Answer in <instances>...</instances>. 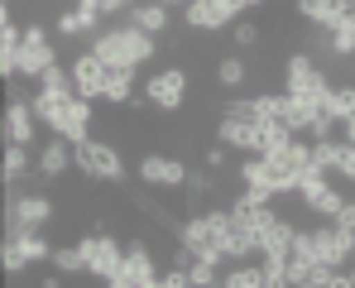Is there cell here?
Masks as SVG:
<instances>
[{
	"label": "cell",
	"mask_w": 355,
	"mask_h": 288,
	"mask_svg": "<svg viewBox=\"0 0 355 288\" xmlns=\"http://www.w3.org/2000/svg\"><path fill=\"white\" fill-rule=\"evenodd\" d=\"M192 67L187 62H168V67H154V72H144L139 77V101L149 106V111L159 115H178L187 106V96H192Z\"/></svg>",
	"instance_id": "cell-2"
},
{
	"label": "cell",
	"mask_w": 355,
	"mask_h": 288,
	"mask_svg": "<svg viewBox=\"0 0 355 288\" xmlns=\"http://www.w3.org/2000/svg\"><path fill=\"white\" fill-rule=\"evenodd\" d=\"M293 15L312 29H336L346 15H355V0H293Z\"/></svg>",
	"instance_id": "cell-15"
},
{
	"label": "cell",
	"mask_w": 355,
	"mask_h": 288,
	"mask_svg": "<svg viewBox=\"0 0 355 288\" xmlns=\"http://www.w3.org/2000/svg\"><path fill=\"white\" fill-rule=\"evenodd\" d=\"M58 217V202L49 197V187H10L5 197V235H19V230H49Z\"/></svg>",
	"instance_id": "cell-4"
},
{
	"label": "cell",
	"mask_w": 355,
	"mask_h": 288,
	"mask_svg": "<svg viewBox=\"0 0 355 288\" xmlns=\"http://www.w3.org/2000/svg\"><path fill=\"white\" fill-rule=\"evenodd\" d=\"M77 250L87 255V279H96L101 288L111 284L120 274V264H125V240H120L116 230H101V226L82 230L77 235Z\"/></svg>",
	"instance_id": "cell-5"
},
{
	"label": "cell",
	"mask_w": 355,
	"mask_h": 288,
	"mask_svg": "<svg viewBox=\"0 0 355 288\" xmlns=\"http://www.w3.org/2000/svg\"><path fill=\"white\" fill-rule=\"evenodd\" d=\"M87 49L101 58L106 67H139V72H144V62L159 58V39L144 34V29H135L130 19H106V24L87 39Z\"/></svg>",
	"instance_id": "cell-1"
},
{
	"label": "cell",
	"mask_w": 355,
	"mask_h": 288,
	"mask_svg": "<svg viewBox=\"0 0 355 288\" xmlns=\"http://www.w3.org/2000/svg\"><path fill=\"white\" fill-rule=\"evenodd\" d=\"M236 178H240V187H274L269 183V169H264V159L259 154H245L236 164Z\"/></svg>",
	"instance_id": "cell-23"
},
{
	"label": "cell",
	"mask_w": 355,
	"mask_h": 288,
	"mask_svg": "<svg viewBox=\"0 0 355 288\" xmlns=\"http://www.w3.org/2000/svg\"><path fill=\"white\" fill-rule=\"evenodd\" d=\"M341 144H346V139H341ZM336 178H341V183L355 192V144H346V149H341V173H336Z\"/></svg>",
	"instance_id": "cell-28"
},
{
	"label": "cell",
	"mask_w": 355,
	"mask_h": 288,
	"mask_svg": "<svg viewBox=\"0 0 355 288\" xmlns=\"http://www.w3.org/2000/svg\"><path fill=\"white\" fill-rule=\"evenodd\" d=\"M125 19H130L135 29L154 34V39H168V29H173V10H168L164 0H135Z\"/></svg>",
	"instance_id": "cell-17"
},
{
	"label": "cell",
	"mask_w": 355,
	"mask_h": 288,
	"mask_svg": "<svg viewBox=\"0 0 355 288\" xmlns=\"http://www.w3.org/2000/svg\"><path fill=\"white\" fill-rule=\"evenodd\" d=\"M187 159L164 154V149H144L135 159V178L149 187V192H187Z\"/></svg>",
	"instance_id": "cell-6"
},
{
	"label": "cell",
	"mask_w": 355,
	"mask_h": 288,
	"mask_svg": "<svg viewBox=\"0 0 355 288\" xmlns=\"http://www.w3.org/2000/svg\"><path fill=\"white\" fill-rule=\"evenodd\" d=\"M5 144H29L39 149V115H34V92L10 82V106H5Z\"/></svg>",
	"instance_id": "cell-11"
},
{
	"label": "cell",
	"mask_w": 355,
	"mask_h": 288,
	"mask_svg": "<svg viewBox=\"0 0 355 288\" xmlns=\"http://www.w3.org/2000/svg\"><path fill=\"white\" fill-rule=\"evenodd\" d=\"M67 72H72V92H77V96H87V101H101V96H106L111 67L92 53V49H77L72 62H67Z\"/></svg>",
	"instance_id": "cell-13"
},
{
	"label": "cell",
	"mask_w": 355,
	"mask_h": 288,
	"mask_svg": "<svg viewBox=\"0 0 355 288\" xmlns=\"http://www.w3.org/2000/svg\"><path fill=\"white\" fill-rule=\"evenodd\" d=\"M5 5H15V0H5Z\"/></svg>",
	"instance_id": "cell-38"
},
{
	"label": "cell",
	"mask_w": 355,
	"mask_h": 288,
	"mask_svg": "<svg viewBox=\"0 0 355 288\" xmlns=\"http://www.w3.org/2000/svg\"><path fill=\"white\" fill-rule=\"evenodd\" d=\"M211 82L226 87V92H240V87L250 82V58L245 53H216V62H211Z\"/></svg>",
	"instance_id": "cell-19"
},
{
	"label": "cell",
	"mask_w": 355,
	"mask_h": 288,
	"mask_svg": "<svg viewBox=\"0 0 355 288\" xmlns=\"http://www.w3.org/2000/svg\"><path fill=\"white\" fill-rule=\"evenodd\" d=\"M341 135H331V139H312V169H322V173H341Z\"/></svg>",
	"instance_id": "cell-21"
},
{
	"label": "cell",
	"mask_w": 355,
	"mask_h": 288,
	"mask_svg": "<svg viewBox=\"0 0 355 288\" xmlns=\"http://www.w3.org/2000/svg\"><path fill=\"white\" fill-rule=\"evenodd\" d=\"M72 169L82 173L87 183H111V187H125V183H130V164H125L120 144L101 139V135L72 144Z\"/></svg>",
	"instance_id": "cell-3"
},
{
	"label": "cell",
	"mask_w": 355,
	"mask_h": 288,
	"mask_svg": "<svg viewBox=\"0 0 355 288\" xmlns=\"http://www.w3.org/2000/svg\"><path fill=\"white\" fill-rule=\"evenodd\" d=\"M39 288H62V274H58V269H49V274H39Z\"/></svg>",
	"instance_id": "cell-32"
},
{
	"label": "cell",
	"mask_w": 355,
	"mask_h": 288,
	"mask_svg": "<svg viewBox=\"0 0 355 288\" xmlns=\"http://www.w3.org/2000/svg\"><path fill=\"white\" fill-rule=\"evenodd\" d=\"M202 169H207V173H231V149L216 144V139L202 144Z\"/></svg>",
	"instance_id": "cell-25"
},
{
	"label": "cell",
	"mask_w": 355,
	"mask_h": 288,
	"mask_svg": "<svg viewBox=\"0 0 355 288\" xmlns=\"http://www.w3.org/2000/svg\"><path fill=\"white\" fill-rule=\"evenodd\" d=\"M346 274H351V279H355V260H351V264H346Z\"/></svg>",
	"instance_id": "cell-37"
},
{
	"label": "cell",
	"mask_w": 355,
	"mask_h": 288,
	"mask_svg": "<svg viewBox=\"0 0 355 288\" xmlns=\"http://www.w3.org/2000/svg\"><path fill=\"white\" fill-rule=\"evenodd\" d=\"M231 44H236L240 53H245V49H259V24H254V19H250V15H245V19H236V24H231Z\"/></svg>",
	"instance_id": "cell-26"
},
{
	"label": "cell",
	"mask_w": 355,
	"mask_h": 288,
	"mask_svg": "<svg viewBox=\"0 0 355 288\" xmlns=\"http://www.w3.org/2000/svg\"><path fill=\"white\" fill-rule=\"evenodd\" d=\"M72 169V144L58 139V135H49L44 144H39V187H49V183H62Z\"/></svg>",
	"instance_id": "cell-16"
},
{
	"label": "cell",
	"mask_w": 355,
	"mask_h": 288,
	"mask_svg": "<svg viewBox=\"0 0 355 288\" xmlns=\"http://www.w3.org/2000/svg\"><path fill=\"white\" fill-rule=\"evenodd\" d=\"M331 39V58H355V15H346L336 29H327Z\"/></svg>",
	"instance_id": "cell-24"
},
{
	"label": "cell",
	"mask_w": 355,
	"mask_h": 288,
	"mask_svg": "<svg viewBox=\"0 0 355 288\" xmlns=\"http://www.w3.org/2000/svg\"><path fill=\"white\" fill-rule=\"evenodd\" d=\"M341 139H346V144H355V115H351V120H341Z\"/></svg>",
	"instance_id": "cell-33"
},
{
	"label": "cell",
	"mask_w": 355,
	"mask_h": 288,
	"mask_svg": "<svg viewBox=\"0 0 355 288\" xmlns=\"http://www.w3.org/2000/svg\"><path fill=\"white\" fill-rule=\"evenodd\" d=\"M0 260H5V274H10V279H19V274H24V260H19V250H15V240H5V250H0Z\"/></svg>",
	"instance_id": "cell-29"
},
{
	"label": "cell",
	"mask_w": 355,
	"mask_h": 288,
	"mask_svg": "<svg viewBox=\"0 0 355 288\" xmlns=\"http://www.w3.org/2000/svg\"><path fill=\"white\" fill-rule=\"evenodd\" d=\"M5 240H15L24 269H39V264L53 260V240H49V230H19V235H5Z\"/></svg>",
	"instance_id": "cell-18"
},
{
	"label": "cell",
	"mask_w": 355,
	"mask_h": 288,
	"mask_svg": "<svg viewBox=\"0 0 355 288\" xmlns=\"http://www.w3.org/2000/svg\"><path fill=\"white\" fill-rule=\"evenodd\" d=\"M221 288H264L259 260H250V264H231V269L221 274Z\"/></svg>",
	"instance_id": "cell-22"
},
{
	"label": "cell",
	"mask_w": 355,
	"mask_h": 288,
	"mask_svg": "<svg viewBox=\"0 0 355 288\" xmlns=\"http://www.w3.org/2000/svg\"><path fill=\"white\" fill-rule=\"evenodd\" d=\"M159 279H164V269H159L149 240L135 235V240H125V264H120V274L106 288H159Z\"/></svg>",
	"instance_id": "cell-10"
},
{
	"label": "cell",
	"mask_w": 355,
	"mask_h": 288,
	"mask_svg": "<svg viewBox=\"0 0 355 288\" xmlns=\"http://www.w3.org/2000/svg\"><path fill=\"white\" fill-rule=\"evenodd\" d=\"M336 226H346V230H355V197L341 207V217H336Z\"/></svg>",
	"instance_id": "cell-31"
},
{
	"label": "cell",
	"mask_w": 355,
	"mask_h": 288,
	"mask_svg": "<svg viewBox=\"0 0 355 288\" xmlns=\"http://www.w3.org/2000/svg\"><path fill=\"white\" fill-rule=\"evenodd\" d=\"M240 5H245V10H259V5H269V0H240Z\"/></svg>",
	"instance_id": "cell-35"
},
{
	"label": "cell",
	"mask_w": 355,
	"mask_h": 288,
	"mask_svg": "<svg viewBox=\"0 0 355 288\" xmlns=\"http://www.w3.org/2000/svg\"><path fill=\"white\" fill-rule=\"evenodd\" d=\"M312 240H317V264L327 269H346L355 260V230L336 221H312Z\"/></svg>",
	"instance_id": "cell-12"
},
{
	"label": "cell",
	"mask_w": 355,
	"mask_h": 288,
	"mask_svg": "<svg viewBox=\"0 0 355 288\" xmlns=\"http://www.w3.org/2000/svg\"><path fill=\"white\" fill-rule=\"evenodd\" d=\"M164 5H168V10H187L192 0H164Z\"/></svg>",
	"instance_id": "cell-34"
},
{
	"label": "cell",
	"mask_w": 355,
	"mask_h": 288,
	"mask_svg": "<svg viewBox=\"0 0 355 288\" xmlns=\"http://www.w3.org/2000/svg\"><path fill=\"white\" fill-rule=\"evenodd\" d=\"M245 19V5L240 0H192L182 10V29L187 34H231V24Z\"/></svg>",
	"instance_id": "cell-9"
},
{
	"label": "cell",
	"mask_w": 355,
	"mask_h": 288,
	"mask_svg": "<svg viewBox=\"0 0 355 288\" xmlns=\"http://www.w3.org/2000/svg\"><path fill=\"white\" fill-rule=\"evenodd\" d=\"M53 269H58L62 279H87V255L77 250V240L72 245H53V260H49Z\"/></svg>",
	"instance_id": "cell-20"
},
{
	"label": "cell",
	"mask_w": 355,
	"mask_h": 288,
	"mask_svg": "<svg viewBox=\"0 0 355 288\" xmlns=\"http://www.w3.org/2000/svg\"><path fill=\"white\" fill-rule=\"evenodd\" d=\"M216 144H226L231 154H259V159H264V120L221 115V120H216Z\"/></svg>",
	"instance_id": "cell-14"
},
{
	"label": "cell",
	"mask_w": 355,
	"mask_h": 288,
	"mask_svg": "<svg viewBox=\"0 0 355 288\" xmlns=\"http://www.w3.org/2000/svg\"><path fill=\"white\" fill-rule=\"evenodd\" d=\"M264 169H269V183L279 187V197H297L302 173L312 169V139H302V135H297L293 144H284L279 154H269V159H264Z\"/></svg>",
	"instance_id": "cell-8"
},
{
	"label": "cell",
	"mask_w": 355,
	"mask_h": 288,
	"mask_svg": "<svg viewBox=\"0 0 355 288\" xmlns=\"http://www.w3.org/2000/svg\"><path fill=\"white\" fill-rule=\"evenodd\" d=\"M293 288H322V284H312V279H302V284H293Z\"/></svg>",
	"instance_id": "cell-36"
},
{
	"label": "cell",
	"mask_w": 355,
	"mask_h": 288,
	"mask_svg": "<svg viewBox=\"0 0 355 288\" xmlns=\"http://www.w3.org/2000/svg\"><path fill=\"white\" fill-rule=\"evenodd\" d=\"M284 92L288 96H302V101H322L331 92V77H327V67L307 53V49H293V53L284 58Z\"/></svg>",
	"instance_id": "cell-7"
},
{
	"label": "cell",
	"mask_w": 355,
	"mask_h": 288,
	"mask_svg": "<svg viewBox=\"0 0 355 288\" xmlns=\"http://www.w3.org/2000/svg\"><path fill=\"white\" fill-rule=\"evenodd\" d=\"M159 288H192V274L168 264V269H164V279H159Z\"/></svg>",
	"instance_id": "cell-30"
},
{
	"label": "cell",
	"mask_w": 355,
	"mask_h": 288,
	"mask_svg": "<svg viewBox=\"0 0 355 288\" xmlns=\"http://www.w3.org/2000/svg\"><path fill=\"white\" fill-rule=\"evenodd\" d=\"M187 197H211V173H207V169L187 173Z\"/></svg>",
	"instance_id": "cell-27"
}]
</instances>
